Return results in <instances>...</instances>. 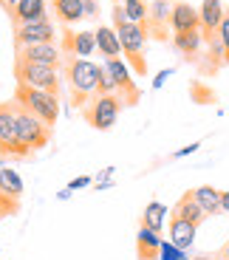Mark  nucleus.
Returning a JSON list of instances; mask_svg holds the SVG:
<instances>
[{"mask_svg":"<svg viewBox=\"0 0 229 260\" xmlns=\"http://www.w3.org/2000/svg\"><path fill=\"white\" fill-rule=\"evenodd\" d=\"M105 71L111 74L113 85H116V96L122 99V105H136L139 96H142V91H139V85L133 82L127 62H124L122 57H113L105 62Z\"/></svg>","mask_w":229,"mask_h":260,"instance_id":"6e6552de","label":"nucleus"},{"mask_svg":"<svg viewBox=\"0 0 229 260\" xmlns=\"http://www.w3.org/2000/svg\"><path fill=\"white\" fill-rule=\"evenodd\" d=\"M14 77H17V85H28V88L48 91V93H57L59 96V74H57V68L34 65V62H17V59H14Z\"/></svg>","mask_w":229,"mask_h":260,"instance_id":"423d86ee","label":"nucleus"},{"mask_svg":"<svg viewBox=\"0 0 229 260\" xmlns=\"http://www.w3.org/2000/svg\"><path fill=\"white\" fill-rule=\"evenodd\" d=\"M113 28H116L119 46H122V54L127 59V65L133 68V74L144 77L147 74V59H144V46H147V31L139 23H130L124 17L122 3L113 6Z\"/></svg>","mask_w":229,"mask_h":260,"instance_id":"f257e3e1","label":"nucleus"},{"mask_svg":"<svg viewBox=\"0 0 229 260\" xmlns=\"http://www.w3.org/2000/svg\"><path fill=\"white\" fill-rule=\"evenodd\" d=\"M218 260H229V243L221 249V257H218Z\"/></svg>","mask_w":229,"mask_h":260,"instance_id":"c9c22d12","label":"nucleus"},{"mask_svg":"<svg viewBox=\"0 0 229 260\" xmlns=\"http://www.w3.org/2000/svg\"><path fill=\"white\" fill-rule=\"evenodd\" d=\"M167 232H170V243L173 246H178V249H187L195 243V232H198V226L195 223H190V221H184V218H178V215H170V226H167Z\"/></svg>","mask_w":229,"mask_h":260,"instance_id":"4468645a","label":"nucleus"},{"mask_svg":"<svg viewBox=\"0 0 229 260\" xmlns=\"http://www.w3.org/2000/svg\"><path fill=\"white\" fill-rule=\"evenodd\" d=\"M218 34H221L223 51H226V57H223V65H229V12L223 14V20H221V28H218Z\"/></svg>","mask_w":229,"mask_h":260,"instance_id":"cd10ccee","label":"nucleus"},{"mask_svg":"<svg viewBox=\"0 0 229 260\" xmlns=\"http://www.w3.org/2000/svg\"><path fill=\"white\" fill-rule=\"evenodd\" d=\"M170 14H173V0H153V3H147V20H144V31H147V37L167 40Z\"/></svg>","mask_w":229,"mask_h":260,"instance_id":"9d476101","label":"nucleus"},{"mask_svg":"<svg viewBox=\"0 0 229 260\" xmlns=\"http://www.w3.org/2000/svg\"><path fill=\"white\" fill-rule=\"evenodd\" d=\"M54 23L48 17L34 20V23H23L14 26V48L23 46H40V43H54Z\"/></svg>","mask_w":229,"mask_h":260,"instance_id":"1a4fd4ad","label":"nucleus"},{"mask_svg":"<svg viewBox=\"0 0 229 260\" xmlns=\"http://www.w3.org/2000/svg\"><path fill=\"white\" fill-rule=\"evenodd\" d=\"M164 221H167V207H164L161 201H150L147 207H144L142 226H147V229H153V232H158V235H161Z\"/></svg>","mask_w":229,"mask_h":260,"instance_id":"5701e85b","label":"nucleus"},{"mask_svg":"<svg viewBox=\"0 0 229 260\" xmlns=\"http://www.w3.org/2000/svg\"><path fill=\"white\" fill-rule=\"evenodd\" d=\"M57 198H59V201H68V198H71V189H59V192H57Z\"/></svg>","mask_w":229,"mask_h":260,"instance_id":"f704fd0d","label":"nucleus"},{"mask_svg":"<svg viewBox=\"0 0 229 260\" xmlns=\"http://www.w3.org/2000/svg\"><path fill=\"white\" fill-rule=\"evenodd\" d=\"M17 62H34V65H48V68H59L62 65V48L54 43H40V46H23L17 48Z\"/></svg>","mask_w":229,"mask_h":260,"instance_id":"9b49d317","label":"nucleus"},{"mask_svg":"<svg viewBox=\"0 0 229 260\" xmlns=\"http://www.w3.org/2000/svg\"><path fill=\"white\" fill-rule=\"evenodd\" d=\"M170 28H173V34L198 31V28H201L198 9L190 6V3H184V0H176V3H173V14H170Z\"/></svg>","mask_w":229,"mask_h":260,"instance_id":"f8f14e48","label":"nucleus"},{"mask_svg":"<svg viewBox=\"0 0 229 260\" xmlns=\"http://www.w3.org/2000/svg\"><path fill=\"white\" fill-rule=\"evenodd\" d=\"M0 6H3L9 14H12V12H14V6H17V0H0Z\"/></svg>","mask_w":229,"mask_h":260,"instance_id":"72a5a7b5","label":"nucleus"},{"mask_svg":"<svg viewBox=\"0 0 229 260\" xmlns=\"http://www.w3.org/2000/svg\"><path fill=\"white\" fill-rule=\"evenodd\" d=\"M54 14L62 26H74L79 20H85V9H82V0H51Z\"/></svg>","mask_w":229,"mask_h":260,"instance_id":"a211bd4d","label":"nucleus"},{"mask_svg":"<svg viewBox=\"0 0 229 260\" xmlns=\"http://www.w3.org/2000/svg\"><path fill=\"white\" fill-rule=\"evenodd\" d=\"M198 147H201V144H198V142H192V144H187V147L176 150V153H173V158H184V156H192V153H195Z\"/></svg>","mask_w":229,"mask_h":260,"instance_id":"7c9ffc66","label":"nucleus"},{"mask_svg":"<svg viewBox=\"0 0 229 260\" xmlns=\"http://www.w3.org/2000/svg\"><path fill=\"white\" fill-rule=\"evenodd\" d=\"M6 215H9V212H6V209H3V207H0V221H3V218H6Z\"/></svg>","mask_w":229,"mask_h":260,"instance_id":"e433bc0d","label":"nucleus"},{"mask_svg":"<svg viewBox=\"0 0 229 260\" xmlns=\"http://www.w3.org/2000/svg\"><path fill=\"white\" fill-rule=\"evenodd\" d=\"M226 14L221 0H204L201 9H198V17H201V34H212L221 28V20Z\"/></svg>","mask_w":229,"mask_h":260,"instance_id":"2eb2a0df","label":"nucleus"},{"mask_svg":"<svg viewBox=\"0 0 229 260\" xmlns=\"http://www.w3.org/2000/svg\"><path fill=\"white\" fill-rule=\"evenodd\" d=\"M91 178H88V176H79V178H74V181L71 184H68V189H71V192H74V189H85V187H91Z\"/></svg>","mask_w":229,"mask_h":260,"instance_id":"c756f323","label":"nucleus"},{"mask_svg":"<svg viewBox=\"0 0 229 260\" xmlns=\"http://www.w3.org/2000/svg\"><path fill=\"white\" fill-rule=\"evenodd\" d=\"M221 212L229 215V192H221Z\"/></svg>","mask_w":229,"mask_h":260,"instance_id":"473e14b6","label":"nucleus"},{"mask_svg":"<svg viewBox=\"0 0 229 260\" xmlns=\"http://www.w3.org/2000/svg\"><path fill=\"white\" fill-rule=\"evenodd\" d=\"M192 198L198 201V207L204 209V215H207V218L221 212V192H218L215 187H210V184L195 187V189H192Z\"/></svg>","mask_w":229,"mask_h":260,"instance_id":"412c9836","label":"nucleus"},{"mask_svg":"<svg viewBox=\"0 0 229 260\" xmlns=\"http://www.w3.org/2000/svg\"><path fill=\"white\" fill-rule=\"evenodd\" d=\"M0 161H3V156H0Z\"/></svg>","mask_w":229,"mask_h":260,"instance_id":"58836bf2","label":"nucleus"},{"mask_svg":"<svg viewBox=\"0 0 229 260\" xmlns=\"http://www.w3.org/2000/svg\"><path fill=\"white\" fill-rule=\"evenodd\" d=\"M14 119H17V142L23 144V150L34 153L51 142V127L17 102H14Z\"/></svg>","mask_w":229,"mask_h":260,"instance_id":"20e7f679","label":"nucleus"},{"mask_svg":"<svg viewBox=\"0 0 229 260\" xmlns=\"http://www.w3.org/2000/svg\"><path fill=\"white\" fill-rule=\"evenodd\" d=\"M122 9H124V17L130 23L144 26V20H147V3L144 0H122Z\"/></svg>","mask_w":229,"mask_h":260,"instance_id":"393cba45","label":"nucleus"},{"mask_svg":"<svg viewBox=\"0 0 229 260\" xmlns=\"http://www.w3.org/2000/svg\"><path fill=\"white\" fill-rule=\"evenodd\" d=\"M122 113V99L116 93H93L82 108V116L93 130H111Z\"/></svg>","mask_w":229,"mask_h":260,"instance_id":"39448f33","label":"nucleus"},{"mask_svg":"<svg viewBox=\"0 0 229 260\" xmlns=\"http://www.w3.org/2000/svg\"><path fill=\"white\" fill-rule=\"evenodd\" d=\"M96 93H116V85H113L111 74L105 71V65H102V71H99V85H96Z\"/></svg>","mask_w":229,"mask_h":260,"instance_id":"bb28decb","label":"nucleus"},{"mask_svg":"<svg viewBox=\"0 0 229 260\" xmlns=\"http://www.w3.org/2000/svg\"><path fill=\"white\" fill-rule=\"evenodd\" d=\"M0 195H9V198L20 201V195H23V178L17 176V170L0 167Z\"/></svg>","mask_w":229,"mask_h":260,"instance_id":"b1692460","label":"nucleus"},{"mask_svg":"<svg viewBox=\"0 0 229 260\" xmlns=\"http://www.w3.org/2000/svg\"><path fill=\"white\" fill-rule=\"evenodd\" d=\"M170 68H164V71H158L156 74V79H153V88H156V91H158V88H161V85H164V79H167V77H170Z\"/></svg>","mask_w":229,"mask_h":260,"instance_id":"2f4dec72","label":"nucleus"},{"mask_svg":"<svg viewBox=\"0 0 229 260\" xmlns=\"http://www.w3.org/2000/svg\"><path fill=\"white\" fill-rule=\"evenodd\" d=\"M62 71H66V82L71 88V102L77 108H85V102L96 93L102 65H93L91 59H82V57L62 54Z\"/></svg>","mask_w":229,"mask_h":260,"instance_id":"f03ea898","label":"nucleus"},{"mask_svg":"<svg viewBox=\"0 0 229 260\" xmlns=\"http://www.w3.org/2000/svg\"><path fill=\"white\" fill-rule=\"evenodd\" d=\"M173 215H178V218H184V221H190V223H195V226H201L204 223V209L198 207V201L192 198V189L190 192H184L181 198H178V204H176V209H173Z\"/></svg>","mask_w":229,"mask_h":260,"instance_id":"aec40b11","label":"nucleus"},{"mask_svg":"<svg viewBox=\"0 0 229 260\" xmlns=\"http://www.w3.org/2000/svg\"><path fill=\"white\" fill-rule=\"evenodd\" d=\"M14 102L23 105L26 111H31L37 119L54 127L59 119V96L57 93H48V91H37V88H28V85H17L14 91Z\"/></svg>","mask_w":229,"mask_h":260,"instance_id":"7ed1b4c3","label":"nucleus"},{"mask_svg":"<svg viewBox=\"0 0 229 260\" xmlns=\"http://www.w3.org/2000/svg\"><path fill=\"white\" fill-rule=\"evenodd\" d=\"M48 17L46 14V0H17V6L12 12V23L23 26V23H34V20Z\"/></svg>","mask_w":229,"mask_h":260,"instance_id":"dca6fc26","label":"nucleus"},{"mask_svg":"<svg viewBox=\"0 0 229 260\" xmlns=\"http://www.w3.org/2000/svg\"><path fill=\"white\" fill-rule=\"evenodd\" d=\"M158 252H161V238H158V232H153L147 226H139V235H136L139 260H158Z\"/></svg>","mask_w":229,"mask_h":260,"instance_id":"f3484780","label":"nucleus"},{"mask_svg":"<svg viewBox=\"0 0 229 260\" xmlns=\"http://www.w3.org/2000/svg\"><path fill=\"white\" fill-rule=\"evenodd\" d=\"M93 37H96L99 54L105 59H113V57L122 54V46H119V37H116V28L113 26H99L96 31H93Z\"/></svg>","mask_w":229,"mask_h":260,"instance_id":"6ab92c4d","label":"nucleus"},{"mask_svg":"<svg viewBox=\"0 0 229 260\" xmlns=\"http://www.w3.org/2000/svg\"><path fill=\"white\" fill-rule=\"evenodd\" d=\"M96 51V37L93 31H66V40H62V54H71V57H91Z\"/></svg>","mask_w":229,"mask_h":260,"instance_id":"ddd939ff","label":"nucleus"},{"mask_svg":"<svg viewBox=\"0 0 229 260\" xmlns=\"http://www.w3.org/2000/svg\"><path fill=\"white\" fill-rule=\"evenodd\" d=\"M113 3H122V0H113Z\"/></svg>","mask_w":229,"mask_h":260,"instance_id":"4c0bfd02","label":"nucleus"},{"mask_svg":"<svg viewBox=\"0 0 229 260\" xmlns=\"http://www.w3.org/2000/svg\"><path fill=\"white\" fill-rule=\"evenodd\" d=\"M82 9H85V17H91V20L99 17V3L96 0H82Z\"/></svg>","mask_w":229,"mask_h":260,"instance_id":"c85d7f7f","label":"nucleus"},{"mask_svg":"<svg viewBox=\"0 0 229 260\" xmlns=\"http://www.w3.org/2000/svg\"><path fill=\"white\" fill-rule=\"evenodd\" d=\"M173 46L184 54V57H195L204 46V34L201 28L198 31H184V34H173Z\"/></svg>","mask_w":229,"mask_h":260,"instance_id":"4be33fe9","label":"nucleus"},{"mask_svg":"<svg viewBox=\"0 0 229 260\" xmlns=\"http://www.w3.org/2000/svg\"><path fill=\"white\" fill-rule=\"evenodd\" d=\"M0 156L3 158H26L28 150L17 142V119L14 102H0Z\"/></svg>","mask_w":229,"mask_h":260,"instance_id":"0eeeda50","label":"nucleus"},{"mask_svg":"<svg viewBox=\"0 0 229 260\" xmlns=\"http://www.w3.org/2000/svg\"><path fill=\"white\" fill-rule=\"evenodd\" d=\"M158 260H190L184 254V249L173 246L170 241H161V252H158Z\"/></svg>","mask_w":229,"mask_h":260,"instance_id":"a878e982","label":"nucleus"}]
</instances>
